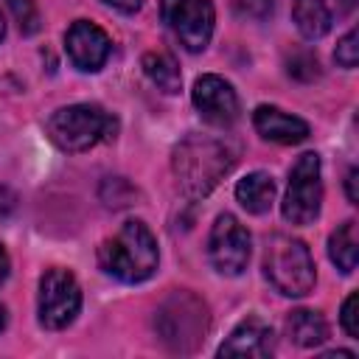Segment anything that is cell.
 I'll use <instances>...</instances> for the list:
<instances>
[{
    "instance_id": "2e32d148",
    "label": "cell",
    "mask_w": 359,
    "mask_h": 359,
    "mask_svg": "<svg viewBox=\"0 0 359 359\" xmlns=\"http://www.w3.org/2000/svg\"><path fill=\"white\" fill-rule=\"evenodd\" d=\"M328 258L345 275H351L356 269V261H359V236H356V222L353 219L342 222L328 236Z\"/></svg>"
},
{
    "instance_id": "cb8c5ba5",
    "label": "cell",
    "mask_w": 359,
    "mask_h": 359,
    "mask_svg": "<svg viewBox=\"0 0 359 359\" xmlns=\"http://www.w3.org/2000/svg\"><path fill=\"white\" fill-rule=\"evenodd\" d=\"M356 182H359V168H351V171H348V177H345V191H348V202H351V205H359Z\"/></svg>"
},
{
    "instance_id": "7c38bea8",
    "label": "cell",
    "mask_w": 359,
    "mask_h": 359,
    "mask_svg": "<svg viewBox=\"0 0 359 359\" xmlns=\"http://www.w3.org/2000/svg\"><path fill=\"white\" fill-rule=\"evenodd\" d=\"M275 353V334L261 320L238 323L230 337L219 345V356H247V359H266Z\"/></svg>"
},
{
    "instance_id": "5b68a950",
    "label": "cell",
    "mask_w": 359,
    "mask_h": 359,
    "mask_svg": "<svg viewBox=\"0 0 359 359\" xmlns=\"http://www.w3.org/2000/svg\"><path fill=\"white\" fill-rule=\"evenodd\" d=\"M157 331L160 339L180 353H191L199 342H205L208 331V306L191 292H174L157 311Z\"/></svg>"
},
{
    "instance_id": "9c48e42d",
    "label": "cell",
    "mask_w": 359,
    "mask_h": 359,
    "mask_svg": "<svg viewBox=\"0 0 359 359\" xmlns=\"http://www.w3.org/2000/svg\"><path fill=\"white\" fill-rule=\"evenodd\" d=\"M208 255L219 275H241L250 264V233L247 227L233 216L222 213L208 236Z\"/></svg>"
},
{
    "instance_id": "ba28073f",
    "label": "cell",
    "mask_w": 359,
    "mask_h": 359,
    "mask_svg": "<svg viewBox=\"0 0 359 359\" xmlns=\"http://www.w3.org/2000/svg\"><path fill=\"white\" fill-rule=\"evenodd\" d=\"M160 14L185 50L199 53L208 48L216 22L210 0H160Z\"/></svg>"
},
{
    "instance_id": "7a4b0ae2",
    "label": "cell",
    "mask_w": 359,
    "mask_h": 359,
    "mask_svg": "<svg viewBox=\"0 0 359 359\" xmlns=\"http://www.w3.org/2000/svg\"><path fill=\"white\" fill-rule=\"evenodd\" d=\"M157 261H160L157 238L140 219L123 222L121 230L107 241H101L98 247L101 269L121 283H143L146 278L154 275Z\"/></svg>"
},
{
    "instance_id": "ac0fdd59",
    "label": "cell",
    "mask_w": 359,
    "mask_h": 359,
    "mask_svg": "<svg viewBox=\"0 0 359 359\" xmlns=\"http://www.w3.org/2000/svg\"><path fill=\"white\" fill-rule=\"evenodd\" d=\"M143 73L149 76V81L157 90H163L168 95L180 93V87H182V73H180L174 56H168V53H157V50L146 53L143 56Z\"/></svg>"
},
{
    "instance_id": "484cf974",
    "label": "cell",
    "mask_w": 359,
    "mask_h": 359,
    "mask_svg": "<svg viewBox=\"0 0 359 359\" xmlns=\"http://www.w3.org/2000/svg\"><path fill=\"white\" fill-rule=\"evenodd\" d=\"M8 269H11V258H8L6 247L0 244V286H3V283H6V278H8Z\"/></svg>"
},
{
    "instance_id": "e0dca14e",
    "label": "cell",
    "mask_w": 359,
    "mask_h": 359,
    "mask_svg": "<svg viewBox=\"0 0 359 359\" xmlns=\"http://www.w3.org/2000/svg\"><path fill=\"white\" fill-rule=\"evenodd\" d=\"M292 20L306 39H320L331 31V11L325 0H292Z\"/></svg>"
},
{
    "instance_id": "ffe728a7",
    "label": "cell",
    "mask_w": 359,
    "mask_h": 359,
    "mask_svg": "<svg viewBox=\"0 0 359 359\" xmlns=\"http://www.w3.org/2000/svg\"><path fill=\"white\" fill-rule=\"evenodd\" d=\"M289 76H294V79H300V81L317 79V76H320V62H317V56L309 53V50L294 53V56L289 59Z\"/></svg>"
},
{
    "instance_id": "277c9868",
    "label": "cell",
    "mask_w": 359,
    "mask_h": 359,
    "mask_svg": "<svg viewBox=\"0 0 359 359\" xmlns=\"http://www.w3.org/2000/svg\"><path fill=\"white\" fill-rule=\"evenodd\" d=\"M264 275L286 297H303L314 289L317 266L309 247L286 233H275L264 250Z\"/></svg>"
},
{
    "instance_id": "d6986e66",
    "label": "cell",
    "mask_w": 359,
    "mask_h": 359,
    "mask_svg": "<svg viewBox=\"0 0 359 359\" xmlns=\"http://www.w3.org/2000/svg\"><path fill=\"white\" fill-rule=\"evenodd\" d=\"M6 3H8V11H11V17L17 20V25L25 36L39 31L42 22H39V8H36L34 0H6Z\"/></svg>"
},
{
    "instance_id": "6da1fadb",
    "label": "cell",
    "mask_w": 359,
    "mask_h": 359,
    "mask_svg": "<svg viewBox=\"0 0 359 359\" xmlns=\"http://www.w3.org/2000/svg\"><path fill=\"white\" fill-rule=\"evenodd\" d=\"M233 163L236 151L230 149V143L210 135H188L177 143L171 157L177 185L191 199L208 196L219 185V180L233 168Z\"/></svg>"
},
{
    "instance_id": "8fae6325",
    "label": "cell",
    "mask_w": 359,
    "mask_h": 359,
    "mask_svg": "<svg viewBox=\"0 0 359 359\" xmlns=\"http://www.w3.org/2000/svg\"><path fill=\"white\" fill-rule=\"evenodd\" d=\"M65 50L73 62V67H79L81 73H95L104 67V62L109 59L112 42L107 36L104 28H98L90 20H76L67 34H65Z\"/></svg>"
},
{
    "instance_id": "8992f818",
    "label": "cell",
    "mask_w": 359,
    "mask_h": 359,
    "mask_svg": "<svg viewBox=\"0 0 359 359\" xmlns=\"http://www.w3.org/2000/svg\"><path fill=\"white\" fill-rule=\"evenodd\" d=\"M323 208V168L320 154L306 151L289 171V185L283 196V219L289 224H311Z\"/></svg>"
},
{
    "instance_id": "44dd1931",
    "label": "cell",
    "mask_w": 359,
    "mask_h": 359,
    "mask_svg": "<svg viewBox=\"0 0 359 359\" xmlns=\"http://www.w3.org/2000/svg\"><path fill=\"white\" fill-rule=\"evenodd\" d=\"M334 59H337V65H339V67H345V70H353V67H356V62H359L356 28H351V31L339 39V45H337V50H334Z\"/></svg>"
},
{
    "instance_id": "9a60e30c",
    "label": "cell",
    "mask_w": 359,
    "mask_h": 359,
    "mask_svg": "<svg viewBox=\"0 0 359 359\" xmlns=\"http://www.w3.org/2000/svg\"><path fill=\"white\" fill-rule=\"evenodd\" d=\"M236 199L247 213H266L275 202V180L266 171H250L236 182Z\"/></svg>"
},
{
    "instance_id": "603a6c76",
    "label": "cell",
    "mask_w": 359,
    "mask_h": 359,
    "mask_svg": "<svg viewBox=\"0 0 359 359\" xmlns=\"http://www.w3.org/2000/svg\"><path fill=\"white\" fill-rule=\"evenodd\" d=\"M101 3L109 6V8H115V11H121V14H135L143 6V0H101Z\"/></svg>"
},
{
    "instance_id": "4fadbf2b",
    "label": "cell",
    "mask_w": 359,
    "mask_h": 359,
    "mask_svg": "<svg viewBox=\"0 0 359 359\" xmlns=\"http://www.w3.org/2000/svg\"><path fill=\"white\" fill-rule=\"evenodd\" d=\"M252 126L264 140H272L280 146H294L309 137V123L303 118L289 115L280 107H269V104H261L252 112Z\"/></svg>"
},
{
    "instance_id": "3957f363",
    "label": "cell",
    "mask_w": 359,
    "mask_h": 359,
    "mask_svg": "<svg viewBox=\"0 0 359 359\" xmlns=\"http://www.w3.org/2000/svg\"><path fill=\"white\" fill-rule=\"evenodd\" d=\"M45 132L56 149L79 154L104 140H112L118 132V121L98 104H67L48 118Z\"/></svg>"
},
{
    "instance_id": "83f0119b",
    "label": "cell",
    "mask_w": 359,
    "mask_h": 359,
    "mask_svg": "<svg viewBox=\"0 0 359 359\" xmlns=\"http://www.w3.org/2000/svg\"><path fill=\"white\" fill-rule=\"evenodd\" d=\"M3 328H6V309L0 306V331H3Z\"/></svg>"
},
{
    "instance_id": "4316f807",
    "label": "cell",
    "mask_w": 359,
    "mask_h": 359,
    "mask_svg": "<svg viewBox=\"0 0 359 359\" xmlns=\"http://www.w3.org/2000/svg\"><path fill=\"white\" fill-rule=\"evenodd\" d=\"M3 36H6V17L0 14V42H3Z\"/></svg>"
},
{
    "instance_id": "52a82bcc",
    "label": "cell",
    "mask_w": 359,
    "mask_h": 359,
    "mask_svg": "<svg viewBox=\"0 0 359 359\" xmlns=\"http://www.w3.org/2000/svg\"><path fill=\"white\" fill-rule=\"evenodd\" d=\"M81 309V286L73 272L67 269H48L39 278V297H36V314L39 323L50 331L67 328Z\"/></svg>"
},
{
    "instance_id": "30bf717a",
    "label": "cell",
    "mask_w": 359,
    "mask_h": 359,
    "mask_svg": "<svg viewBox=\"0 0 359 359\" xmlns=\"http://www.w3.org/2000/svg\"><path fill=\"white\" fill-rule=\"evenodd\" d=\"M191 101H194L196 112L202 115V121L210 123V126H219V129L233 126V123L238 121V115H241L238 93L233 90L230 81H224V79L216 76V73L199 76V79L194 81Z\"/></svg>"
},
{
    "instance_id": "d4e9b609",
    "label": "cell",
    "mask_w": 359,
    "mask_h": 359,
    "mask_svg": "<svg viewBox=\"0 0 359 359\" xmlns=\"http://www.w3.org/2000/svg\"><path fill=\"white\" fill-rule=\"evenodd\" d=\"M14 202H17V196H14L8 188H3V185H0V222L14 210Z\"/></svg>"
},
{
    "instance_id": "7402d4cb",
    "label": "cell",
    "mask_w": 359,
    "mask_h": 359,
    "mask_svg": "<svg viewBox=\"0 0 359 359\" xmlns=\"http://www.w3.org/2000/svg\"><path fill=\"white\" fill-rule=\"evenodd\" d=\"M356 306H359V292H351L342 303V311H339V323L345 328V334L351 339H359V314H356Z\"/></svg>"
},
{
    "instance_id": "5bb4252c",
    "label": "cell",
    "mask_w": 359,
    "mask_h": 359,
    "mask_svg": "<svg viewBox=\"0 0 359 359\" xmlns=\"http://www.w3.org/2000/svg\"><path fill=\"white\" fill-rule=\"evenodd\" d=\"M286 337L300 348H317L328 339V323L314 309H292L286 314Z\"/></svg>"
}]
</instances>
